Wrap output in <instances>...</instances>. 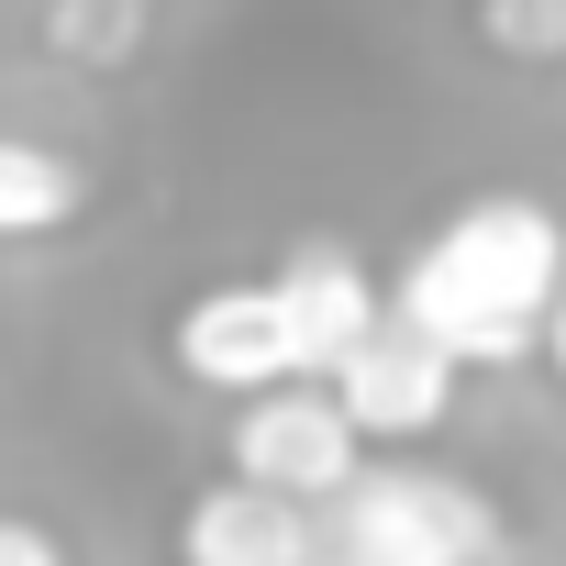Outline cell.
I'll list each match as a JSON object with an SVG mask.
<instances>
[{
    "instance_id": "obj_4",
    "label": "cell",
    "mask_w": 566,
    "mask_h": 566,
    "mask_svg": "<svg viewBox=\"0 0 566 566\" xmlns=\"http://www.w3.org/2000/svg\"><path fill=\"white\" fill-rule=\"evenodd\" d=\"M356 467H367V433L334 400V378H266L233 400V478H266L290 500H334Z\"/></svg>"
},
{
    "instance_id": "obj_5",
    "label": "cell",
    "mask_w": 566,
    "mask_h": 566,
    "mask_svg": "<svg viewBox=\"0 0 566 566\" xmlns=\"http://www.w3.org/2000/svg\"><path fill=\"white\" fill-rule=\"evenodd\" d=\"M323 378H334V400L356 411V433H367V444H422V433H444V411H455V378H467V367H455V345H433V334L389 301V312H378V323H367Z\"/></svg>"
},
{
    "instance_id": "obj_2",
    "label": "cell",
    "mask_w": 566,
    "mask_h": 566,
    "mask_svg": "<svg viewBox=\"0 0 566 566\" xmlns=\"http://www.w3.org/2000/svg\"><path fill=\"white\" fill-rule=\"evenodd\" d=\"M323 555L334 566H478V555H511V522L478 478L389 444L323 500Z\"/></svg>"
},
{
    "instance_id": "obj_12",
    "label": "cell",
    "mask_w": 566,
    "mask_h": 566,
    "mask_svg": "<svg viewBox=\"0 0 566 566\" xmlns=\"http://www.w3.org/2000/svg\"><path fill=\"white\" fill-rule=\"evenodd\" d=\"M544 356H555V378H566V277H555V312H544Z\"/></svg>"
},
{
    "instance_id": "obj_6",
    "label": "cell",
    "mask_w": 566,
    "mask_h": 566,
    "mask_svg": "<svg viewBox=\"0 0 566 566\" xmlns=\"http://www.w3.org/2000/svg\"><path fill=\"white\" fill-rule=\"evenodd\" d=\"M178 555L189 566H312L323 555V500H290L266 478H222L178 511Z\"/></svg>"
},
{
    "instance_id": "obj_8",
    "label": "cell",
    "mask_w": 566,
    "mask_h": 566,
    "mask_svg": "<svg viewBox=\"0 0 566 566\" xmlns=\"http://www.w3.org/2000/svg\"><path fill=\"white\" fill-rule=\"evenodd\" d=\"M90 211V167L67 145H34V134H0V244H34V233H67Z\"/></svg>"
},
{
    "instance_id": "obj_10",
    "label": "cell",
    "mask_w": 566,
    "mask_h": 566,
    "mask_svg": "<svg viewBox=\"0 0 566 566\" xmlns=\"http://www.w3.org/2000/svg\"><path fill=\"white\" fill-rule=\"evenodd\" d=\"M467 23L500 67H566V0H467Z\"/></svg>"
},
{
    "instance_id": "obj_1",
    "label": "cell",
    "mask_w": 566,
    "mask_h": 566,
    "mask_svg": "<svg viewBox=\"0 0 566 566\" xmlns=\"http://www.w3.org/2000/svg\"><path fill=\"white\" fill-rule=\"evenodd\" d=\"M555 277H566V222L533 189H478L400 255L389 301L433 345H455V367H522V356H544Z\"/></svg>"
},
{
    "instance_id": "obj_11",
    "label": "cell",
    "mask_w": 566,
    "mask_h": 566,
    "mask_svg": "<svg viewBox=\"0 0 566 566\" xmlns=\"http://www.w3.org/2000/svg\"><path fill=\"white\" fill-rule=\"evenodd\" d=\"M67 544H56V522H34V511H0V566H56Z\"/></svg>"
},
{
    "instance_id": "obj_7",
    "label": "cell",
    "mask_w": 566,
    "mask_h": 566,
    "mask_svg": "<svg viewBox=\"0 0 566 566\" xmlns=\"http://www.w3.org/2000/svg\"><path fill=\"white\" fill-rule=\"evenodd\" d=\"M277 301H290V323H301V367H312V378L389 312V290L367 277V255L334 244V233H301L290 255H277Z\"/></svg>"
},
{
    "instance_id": "obj_9",
    "label": "cell",
    "mask_w": 566,
    "mask_h": 566,
    "mask_svg": "<svg viewBox=\"0 0 566 566\" xmlns=\"http://www.w3.org/2000/svg\"><path fill=\"white\" fill-rule=\"evenodd\" d=\"M145 12H156V0H45V56L112 78V67L145 56Z\"/></svg>"
},
{
    "instance_id": "obj_3",
    "label": "cell",
    "mask_w": 566,
    "mask_h": 566,
    "mask_svg": "<svg viewBox=\"0 0 566 566\" xmlns=\"http://www.w3.org/2000/svg\"><path fill=\"white\" fill-rule=\"evenodd\" d=\"M167 367L189 389H222V400H244L266 378H312L301 367V323H290V301H277V266L266 277H211V290H189L178 323H167Z\"/></svg>"
}]
</instances>
